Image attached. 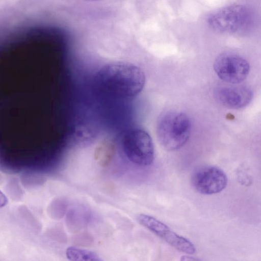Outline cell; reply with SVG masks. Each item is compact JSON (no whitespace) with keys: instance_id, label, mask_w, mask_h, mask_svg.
Listing matches in <instances>:
<instances>
[{"instance_id":"6da1fadb","label":"cell","mask_w":261,"mask_h":261,"mask_svg":"<svg viewBox=\"0 0 261 261\" xmlns=\"http://www.w3.org/2000/svg\"><path fill=\"white\" fill-rule=\"evenodd\" d=\"M191 130V122L187 115L179 112H168L159 118L156 135L162 146L168 151L181 148L187 142Z\"/></svg>"},{"instance_id":"7a4b0ae2","label":"cell","mask_w":261,"mask_h":261,"mask_svg":"<svg viewBox=\"0 0 261 261\" xmlns=\"http://www.w3.org/2000/svg\"><path fill=\"white\" fill-rule=\"evenodd\" d=\"M252 15L243 5H230L219 9L207 17L208 24L214 30L223 33H236L244 31L250 25Z\"/></svg>"},{"instance_id":"3957f363","label":"cell","mask_w":261,"mask_h":261,"mask_svg":"<svg viewBox=\"0 0 261 261\" xmlns=\"http://www.w3.org/2000/svg\"><path fill=\"white\" fill-rule=\"evenodd\" d=\"M122 146L125 156L133 163L146 166L152 163L153 143L150 135L144 129L134 128L127 131L123 137Z\"/></svg>"},{"instance_id":"277c9868","label":"cell","mask_w":261,"mask_h":261,"mask_svg":"<svg viewBox=\"0 0 261 261\" xmlns=\"http://www.w3.org/2000/svg\"><path fill=\"white\" fill-rule=\"evenodd\" d=\"M137 219L141 225L176 250L189 255L195 252L196 248L192 242L177 234L158 219L147 214H140Z\"/></svg>"},{"instance_id":"5b68a950","label":"cell","mask_w":261,"mask_h":261,"mask_svg":"<svg viewBox=\"0 0 261 261\" xmlns=\"http://www.w3.org/2000/svg\"><path fill=\"white\" fill-rule=\"evenodd\" d=\"M214 71L222 81L232 84H238L247 77L250 66L241 56L232 53L219 55L214 63Z\"/></svg>"},{"instance_id":"8992f818","label":"cell","mask_w":261,"mask_h":261,"mask_svg":"<svg viewBox=\"0 0 261 261\" xmlns=\"http://www.w3.org/2000/svg\"><path fill=\"white\" fill-rule=\"evenodd\" d=\"M191 182L198 193L212 195L220 192L226 187L227 177L219 167L205 165L198 167L193 172Z\"/></svg>"},{"instance_id":"52a82bcc","label":"cell","mask_w":261,"mask_h":261,"mask_svg":"<svg viewBox=\"0 0 261 261\" xmlns=\"http://www.w3.org/2000/svg\"><path fill=\"white\" fill-rule=\"evenodd\" d=\"M216 99L229 109H239L247 106L252 98V92L245 86L218 87L215 90Z\"/></svg>"},{"instance_id":"ba28073f","label":"cell","mask_w":261,"mask_h":261,"mask_svg":"<svg viewBox=\"0 0 261 261\" xmlns=\"http://www.w3.org/2000/svg\"><path fill=\"white\" fill-rule=\"evenodd\" d=\"M115 152L114 143L110 140L105 139L95 147L94 158L97 164L101 167L108 166L112 161Z\"/></svg>"},{"instance_id":"9c48e42d","label":"cell","mask_w":261,"mask_h":261,"mask_svg":"<svg viewBox=\"0 0 261 261\" xmlns=\"http://www.w3.org/2000/svg\"><path fill=\"white\" fill-rule=\"evenodd\" d=\"M65 255L69 261H104L96 253L75 246L68 247Z\"/></svg>"},{"instance_id":"30bf717a","label":"cell","mask_w":261,"mask_h":261,"mask_svg":"<svg viewBox=\"0 0 261 261\" xmlns=\"http://www.w3.org/2000/svg\"><path fill=\"white\" fill-rule=\"evenodd\" d=\"M180 261H203V260L189 254L182 255Z\"/></svg>"},{"instance_id":"8fae6325","label":"cell","mask_w":261,"mask_h":261,"mask_svg":"<svg viewBox=\"0 0 261 261\" xmlns=\"http://www.w3.org/2000/svg\"><path fill=\"white\" fill-rule=\"evenodd\" d=\"M8 202V200L7 197L0 190V208L6 205Z\"/></svg>"}]
</instances>
